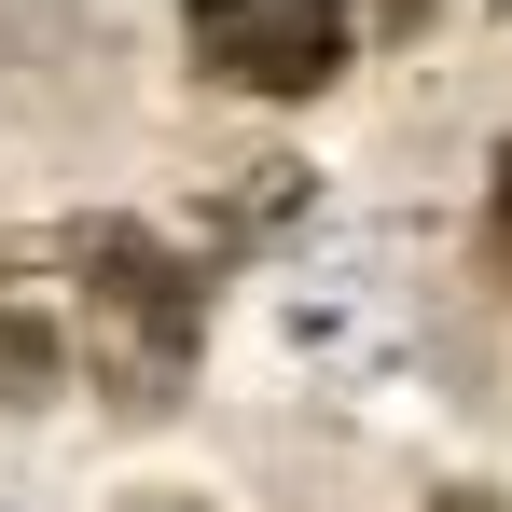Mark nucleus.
Here are the masks:
<instances>
[{
  "label": "nucleus",
  "instance_id": "obj_1",
  "mask_svg": "<svg viewBox=\"0 0 512 512\" xmlns=\"http://www.w3.org/2000/svg\"><path fill=\"white\" fill-rule=\"evenodd\" d=\"M180 42L236 97H319L346 70V0H180Z\"/></svg>",
  "mask_w": 512,
  "mask_h": 512
},
{
  "label": "nucleus",
  "instance_id": "obj_3",
  "mask_svg": "<svg viewBox=\"0 0 512 512\" xmlns=\"http://www.w3.org/2000/svg\"><path fill=\"white\" fill-rule=\"evenodd\" d=\"M139 512H180V499H139Z\"/></svg>",
  "mask_w": 512,
  "mask_h": 512
},
{
  "label": "nucleus",
  "instance_id": "obj_2",
  "mask_svg": "<svg viewBox=\"0 0 512 512\" xmlns=\"http://www.w3.org/2000/svg\"><path fill=\"white\" fill-rule=\"evenodd\" d=\"M485 236H499V263H512V139H499V180H485Z\"/></svg>",
  "mask_w": 512,
  "mask_h": 512
}]
</instances>
